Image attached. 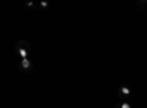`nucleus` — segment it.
Here are the masks:
<instances>
[{
	"instance_id": "obj_1",
	"label": "nucleus",
	"mask_w": 147,
	"mask_h": 108,
	"mask_svg": "<svg viewBox=\"0 0 147 108\" xmlns=\"http://www.w3.org/2000/svg\"><path fill=\"white\" fill-rule=\"evenodd\" d=\"M30 53H31V44H30V41H27V40H19V41L16 42V45H15V54H16L21 60H24V58L28 57Z\"/></svg>"
},
{
	"instance_id": "obj_2",
	"label": "nucleus",
	"mask_w": 147,
	"mask_h": 108,
	"mask_svg": "<svg viewBox=\"0 0 147 108\" xmlns=\"http://www.w3.org/2000/svg\"><path fill=\"white\" fill-rule=\"evenodd\" d=\"M21 73H28V72H31L34 69V64L30 58H24V60H19V64H18Z\"/></svg>"
},
{
	"instance_id": "obj_3",
	"label": "nucleus",
	"mask_w": 147,
	"mask_h": 108,
	"mask_svg": "<svg viewBox=\"0 0 147 108\" xmlns=\"http://www.w3.org/2000/svg\"><path fill=\"white\" fill-rule=\"evenodd\" d=\"M118 97L124 101V102H128L129 98H131V91H129V88H128L127 85L119 86V89H118Z\"/></svg>"
},
{
	"instance_id": "obj_4",
	"label": "nucleus",
	"mask_w": 147,
	"mask_h": 108,
	"mask_svg": "<svg viewBox=\"0 0 147 108\" xmlns=\"http://www.w3.org/2000/svg\"><path fill=\"white\" fill-rule=\"evenodd\" d=\"M113 108H131V104H129V102H119V104H116Z\"/></svg>"
},
{
	"instance_id": "obj_5",
	"label": "nucleus",
	"mask_w": 147,
	"mask_h": 108,
	"mask_svg": "<svg viewBox=\"0 0 147 108\" xmlns=\"http://www.w3.org/2000/svg\"><path fill=\"white\" fill-rule=\"evenodd\" d=\"M24 6H25V7H30V9H35V7H37V5H35V3H31V2L25 3V5H24Z\"/></svg>"
},
{
	"instance_id": "obj_6",
	"label": "nucleus",
	"mask_w": 147,
	"mask_h": 108,
	"mask_svg": "<svg viewBox=\"0 0 147 108\" xmlns=\"http://www.w3.org/2000/svg\"><path fill=\"white\" fill-rule=\"evenodd\" d=\"M49 5L46 3V2H41V3H38V5H37V7H43V9H46Z\"/></svg>"
}]
</instances>
